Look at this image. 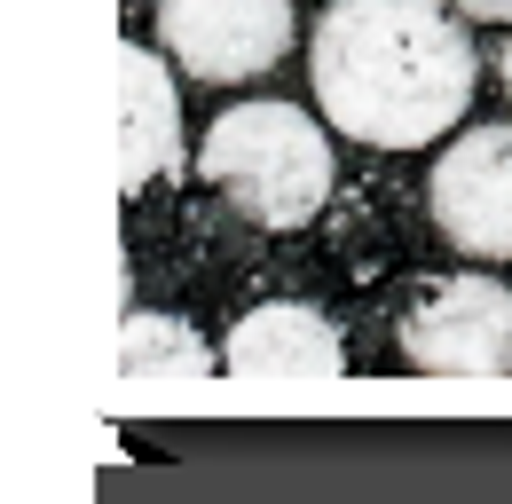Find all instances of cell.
<instances>
[{"mask_svg":"<svg viewBox=\"0 0 512 504\" xmlns=\"http://www.w3.org/2000/svg\"><path fill=\"white\" fill-rule=\"evenodd\" d=\"M308 71L323 119L371 150H418L473 103V48L442 0H331Z\"/></svg>","mask_w":512,"mask_h":504,"instance_id":"6da1fadb","label":"cell"},{"mask_svg":"<svg viewBox=\"0 0 512 504\" xmlns=\"http://www.w3.org/2000/svg\"><path fill=\"white\" fill-rule=\"evenodd\" d=\"M197 166L260 229H300L331 197V142L292 103H237V111H221Z\"/></svg>","mask_w":512,"mask_h":504,"instance_id":"7a4b0ae2","label":"cell"},{"mask_svg":"<svg viewBox=\"0 0 512 504\" xmlns=\"http://www.w3.org/2000/svg\"><path fill=\"white\" fill-rule=\"evenodd\" d=\"M402 355L426 378H512V292L497 276H442L402 315Z\"/></svg>","mask_w":512,"mask_h":504,"instance_id":"3957f363","label":"cell"},{"mask_svg":"<svg viewBox=\"0 0 512 504\" xmlns=\"http://www.w3.org/2000/svg\"><path fill=\"white\" fill-rule=\"evenodd\" d=\"M158 40L197 79H253L292 40V0H158Z\"/></svg>","mask_w":512,"mask_h":504,"instance_id":"277c9868","label":"cell"},{"mask_svg":"<svg viewBox=\"0 0 512 504\" xmlns=\"http://www.w3.org/2000/svg\"><path fill=\"white\" fill-rule=\"evenodd\" d=\"M426 197H434V229L457 252H512V126L457 134Z\"/></svg>","mask_w":512,"mask_h":504,"instance_id":"5b68a950","label":"cell"},{"mask_svg":"<svg viewBox=\"0 0 512 504\" xmlns=\"http://www.w3.org/2000/svg\"><path fill=\"white\" fill-rule=\"evenodd\" d=\"M221 363L245 386H323V378H339V331L300 300H276L229 331Z\"/></svg>","mask_w":512,"mask_h":504,"instance_id":"8992f818","label":"cell"},{"mask_svg":"<svg viewBox=\"0 0 512 504\" xmlns=\"http://www.w3.org/2000/svg\"><path fill=\"white\" fill-rule=\"evenodd\" d=\"M174 87H166V71L150 48H119V189H150L166 182L174 166H182V150H174Z\"/></svg>","mask_w":512,"mask_h":504,"instance_id":"52a82bcc","label":"cell"},{"mask_svg":"<svg viewBox=\"0 0 512 504\" xmlns=\"http://www.w3.org/2000/svg\"><path fill=\"white\" fill-rule=\"evenodd\" d=\"M119 378H134V386H197V378H213V355L182 315H127L119 323Z\"/></svg>","mask_w":512,"mask_h":504,"instance_id":"ba28073f","label":"cell"},{"mask_svg":"<svg viewBox=\"0 0 512 504\" xmlns=\"http://www.w3.org/2000/svg\"><path fill=\"white\" fill-rule=\"evenodd\" d=\"M465 16H481V24H512V0H457Z\"/></svg>","mask_w":512,"mask_h":504,"instance_id":"9c48e42d","label":"cell"},{"mask_svg":"<svg viewBox=\"0 0 512 504\" xmlns=\"http://www.w3.org/2000/svg\"><path fill=\"white\" fill-rule=\"evenodd\" d=\"M505 95H512V48H505Z\"/></svg>","mask_w":512,"mask_h":504,"instance_id":"30bf717a","label":"cell"}]
</instances>
